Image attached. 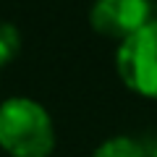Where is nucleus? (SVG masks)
<instances>
[{
    "label": "nucleus",
    "instance_id": "7ed1b4c3",
    "mask_svg": "<svg viewBox=\"0 0 157 157\" xmlns=\"http://www.w3.org/2000/svg\"><path fill=\"white\" fill-rule=\"evenodd\" d=\"M149 24L147 0H97L92 8V26L113 39H128Z\"/></svg>",
    "mask_w": 157,
    "mask_h": 157
},
{
    "label": "nucleus",
    "instance_id": "f03ea898",
    "mask_svg": "<svg viewBox=\"0 0 157 157\" xmlns=\"http://www.w3.org/2000/svg\"><path fill=\"white\" fill-rule=\"evenodd\" d=\"M118 73L128 89L157 100V21L123 39L118 50Z\"/></svg>",
    "mask_w": 157,
    "mask_h": 157
},
{
    "label": "nucleus",
    "instance_id": "39448f33",
    "mask_svg": "<svg viewBox=\"0 0 157 157\" xmlns=\"http://www.w3.org/2000/svg\"><path fill=\"white\" fill-rule=\"evenodd\" d=\"M18 47H21V39L13 24H0V66L3 63H11L18 55Z\"/></svg>",
    "mask_w": 157,
    "mask_h": 157
},
{
    "label": "nucleus",
    "instance_id": "20e7f679",
    "mask_svg": "<svg viewBox=\"0 0 157 157\" xmlns=\"http://www.w3.org/2000/svg\"><path fill=\"white\" fill-rule=\"evenodd\" d=\"M92 157H149V155L139 141L128 139V136H115V139L102 141Z\"/></svg>",
    "mask_w": 157,
    "mask_h": 157
},
{
    "label": "nucleus",
    "instance_id": "f257e3e1",
    "mask_svg": "<svg viewBox=\"0 0 157 157\" xmlns=\"http://www.w3.org/2000/svg\"><path fill=\"white\" fill-rule=\"evenodd\" d=\"M0 147L11 157H50L55 149V128L47 110L26 97L0 105Z\"/></svg>",
    "mask_w": 157,
    "mask_h": 157
},
{
    "label": "nucleus",
    "instance_id": "423d86ee",
    "mask_svg": "<svg viewBox=\"0 0 157 157\" xmlns=\"http://www.w3.org/2000/svg\"><path fill=\"white\" fill-rule=\"evenodd\" d=\"M155 157H157V147H155Z\"/></svg>",
    "mask_w": 157,
    "mask_h": 157
}]
</instances>
